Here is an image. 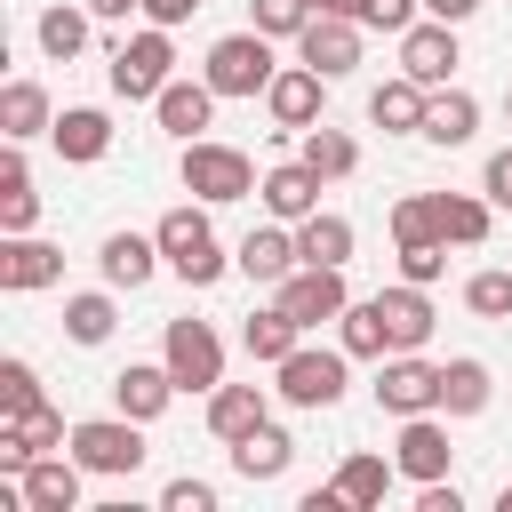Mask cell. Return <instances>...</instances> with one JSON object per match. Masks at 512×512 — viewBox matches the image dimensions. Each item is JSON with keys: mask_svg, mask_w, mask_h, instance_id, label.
Listing matches in <instances>:
<instances>
[{"mask_svg": "<svg viewBox=\"0 0 512 512\" xmlns=\"http://www.w3.org/2000/svg\"><path fill=\"white\" fill-rule=\"evenodd\" d=\"M152 232H160V256H168V272H176L184 288H216V280L232 272V256H224V240H216V224H208V200L168 208Z\"/></svg>", "mask_w": 512, "mask_h": 512, "instance_id": "obj_1", "label": "cell"}, {"mask_svg": "<svg viewBox=\"0 0 512 512\" xmlns=\"http://www.w3.org/2000/svg\"><path fill=\"white\" fill-rule=\"evenodd\" d=\"M176 176H184V192L192 200H208V208H232V200H248L264 176H256V160L240 152V144H216V136H192L184 144V160H176Z\"/></svg>", "mask_w": 512, "mask_h": 512, "instance_id": "obj_2", "label": "cell"}, {"mask_svg": "<svg viewBox=\"0 0 512 512\" xmlns=\"http://www.w3.org/2000/svg\"><path fill=\"white\" fill-rule=\"evenodd\" d=\"M272 72H280V56H272V32H224L216 48H208V64H200V80L216 88V96H264L272 88Z\"/></svg>", "mask_w": 512, "mask_h": 512, "instance_id": "obj_3", "label": "cell"}, {"mask_svg": "<svg viewBox=\"0 0 512 512\" xmlns=\"http://www.w3.org/2000/svg\"><path fill=\"white\" fill-rule=\"evenodd\" d=\"M168 80H176V40H168V24H144V32H128V40L112 48V96L152 104Z\"/></svg>", "mask_w": 512, "mask_h": 512, "instance_id": "obj_4", "label": "cell"}, {"mask_svg": "<svg viewBox=\"0 0 512 512\" xmlns=\"http://www.w3.org/2000/svg\"><path fill=\"white\" fill-rule=\"evenodd\" d=\"M272 376H280L272 392H280L288 408H336V400H344V384H352V352H344V344H328V352L296 344Z\"/></svg>", "mask_w": 512, "mask_h": 512, "instance_id": "obj_5", "label": "cell"}, {"mask_svg": "<svg viewBox=\"0 0 512 512\" xmlns=\"http://www.w3.org/2000/svg\"><path fill=\"white\" fill-rule=\"evenodd\" d=\"M64 448H72V456H80V464H88L96 480H128V472H136V464L152 456V448H144V424H136V416H80Z\"/></svg>", "mask_w": 512, "mask_h": 512, "instance_id": "obj_6", "label": "cell"}, {"mask_svg": "<svg viewBox=\"0 0 512 512\" xmlns=\"http://www.w3.org/2000/svg\"><path fill=\"white\" fill-rule=\"evenodd\" d=\"M160 360H168V376L184 384V392H216L224 384V336L208 328V320H168V336H160Z\"/></svg>", "mask_w": 512, "mask_h": 512, "instance_id": "obj_7", "label": "cell"}, {"mask_svg": "<svg viewBox=\"0 0 512 512\" xmlns=\"http://www.w3.org/2000/svg\"><path fill=\"white\" fill-rule=\"evenodd\" d=\"M376 408H384V416H432V408H440V360H424V352H384V360H376Z\"/></svg>", "mask_w": 512, "mask_h": 512, "instance_id": "obj_8", "label": "cell"}, {"mask_svg": "<svg viewBox=\"0 0 512 512\" xmlns=\"http://www.w3.org/2000/svg\"><path fill=\"white\" fill-rule=\"evenodd\" d=\"M80 480H88V464L72 448H48L16 472V504L24 512H80Z\"/></svg>", "mask_w": 512, "mask_h": 512, "instance_id": "obj_9", "label": "cell"}, {"mask_svg": "<svg viewBox=\"0 0 512 512\" xmlns=\"http://www.w3.org/2000/svg\"><path fill=\"white\" fill-rule=\"evenodd\" d=\"M456 64H464V48H456V24H440V16H416V24L400 32V72H408V80H424V88H448V80H456Z\"/></svg>", "mask_w": 512, "mask_h": 512, "instance_id": "obj_10", "label": "cell"}, {"mask_svg": "<svg viewBox=\"0 0 512 512\" xmlns=\"http://www.w3.org/2000/svg\"><path fill=\"white\" fill-rule=\"evenodd\" d=\"M320 104H328V80L296 56V64H280L272 72V88H264V112H272V128H288V136H304V128H320Z\"/></svg>", "mask_w": 512, "mask_h": 512, "instance_id": "obj_11", "label": "cell"}, {"mask_svg": "<svg viewBox=\"0 0 512 512\" xmlns=\"http://www.w3.org/2000/svg\"><path fill=\"white\" fill-rule=\"evenodd\" d=\"M392 464H400V480H448V464H456V448H448V416L432 408V416H400V440H392Z\"/></svg>", "mask_w": 512, "mask_h": 512, "instance_id": "obj_12", "label": "cell"}, {"mask_svg": "<svg viewBox=\"0 0 512 512\" xmlns=\"http://www.w3.org/2000/svg\"><path fill=\"white\" fill-rule=\"evenodd\" d=\"M64 280V248L40 240V232H0V288L8 296H32V288H56Z\"/></svg>", "mask_w": 512, "mask_h": 512, "instance_id": "obj_13", "label": "cell"}, {"mask_svg": "<svg viewBox=\"0 0 512 512\" xmlns=\"http://www.w3.org/2000/svg\"><path fill=\"white\" fill-rule=\"evenodd\" d=\"M304 328H320V320H336L344 304H352V288H344V264H296L280 288H272Z\"/></svg>", "mask_w": 512, "mask_h": 512, "instance_id": "obj_14", "label": "cell"}, {"mask_svg": "<svg viewBox=\"0 0 512 512\" xmlns=\"http://www.w3.org/2000/svg\"><path fill=\"white\" fill-rule=\"evenodd\" d=\"M360 32H368L360 16H312V24L296 32V56H304L320 80H344V72L360 64Z\"/></svg>", "mask_w": 512, "mask_h": 512, "instance_id": "obj_15", "label": "cell"}, {"mask_svg": "<svg viewBox=\"0 0 512 512\" xmlns=\"http://www.w3.org/2000/svg\"><path fill=\"white\" fill-rule=\"evenodd\" d=\"M320 192H328V176L296 152V160H280V168H264V184H256V200H264V216H280V224H304L312 208H320Z\"/></svg>", "mask_w": 512, "mask_h": 512, "instance_id": "obj_16", "label": "cell"}, {"mask_svg": "<svg viewBox=\"0 0 512 512\" xmlns=\"http://www.w3.org/2000/svg\"><path fill=\"white\" fill-rule=\"evenodd\" d=\"M184 384L168 376V360H128L120 376H112V408L120 416H136V424H152V416H168V400H176Z\"/></svg>", "mask_w": 512, "mask_h": 512, "instance_id": "obj_17", "label": "cell"}, {"mask_svg": "<svg viewBox=\"0 0 512 512\" xmlns=\"http://www.w3.org/2000/svg\"><path fill=\"white\" fill-rule=\"evenodd\" d=\"M232 264H240L248 280L280 288V280H288V272L304 264V256H296V224H280V216H272V224H256V232H248V240L232 248Z\"/></svg>", "mask_w": 512, "mask_h": 512, "instance_id": "obj_18", "label": "cell"}, {"mask_svg": "<svg viewBox=\"0 0 512 512\" xmlns=\"http://www.w3.org/2000/svg\"><path fill=\"white\" fill-rule=\"evenodd\" d=\"M216 104H224V96H216L208 80H168V88L152 96V120H160V128H168L176 144H192V136H200L208 120H216Z\"/></svg>", "mask_w": 512, "mask_h": 512, "instance_id": "obj_19", "label": "cell"}, {"mask_svg": "<svg viewBox=\"0 0 512 512\" xmlns=\"http://www.w3.org/2000/svg\"><path fill=\"white\" fill-rule=\"evenodd\" d=\"M160 264H168L160 256V232H104V248H96V272L112 288H144Z\"/></svg>", "mask_w": 512, "mask_h": 512, "instance_id": "obj_20", "label": "cell"}, {"mask_svg": "<svg viewBox=\"0 0 512 512\" xmlns=\"http://www.w3.org/2000/svg\"><path fill=\"white\" fill-rule=\"evenodd\" d=\"M376 312H384V336H392V352H424V344H432V296H424L416 280H400V288H376Z\"/></svg>", "mask_w": 512, "mask_h": 512, "instance_id": "obj_21", "label": "cell"}, {"mask_svg": "<svg viewBox=\"0 0 512 512\" xmlns=\"http://www.w3.org/2000/svg\"><path fill=\"white\" fill-rule=\"evenodd\" d=\"M256 424H272V392L264 384H216L208 392V432L232 448V440H248Z\"/></svg>", "mask_w": 512, "mask_h": 512, "instance_id": "obj_22", "label": "cell"}, {"mask_svg": "<svg viewBox=\"0 0 512 512\" xmlns=\"http://www.w3.org/2000/svg\"><path fill=\"white\" fill-rule=\"evenodd\" d=\"M424 104H432V88L408 80V72H392L384 88H368V120L384 136H424Z\"/></svg>", "mask_w": 512, "mask_h": 512, "instance_id": "obj_23", "label": "cell"}, {"mask_svg": "<svg viewBox=\"0 0 512 512\" xmlns=\"http://www.w3.org/2000/svg\"><path fill=\"white\" fill-rule=\"evenodd\" d=\"M48 144H56L72 168H96V160L112 152V120H104L96 104H64V112H56V128H48Z\"/></svg>", "mask_w": 512, "mask_h": 512, "instance_id": "obj_24", "label": "cell"}, {"mask_svg": "<svg viewBox=\"0 0 512 512\" xmlns=\"http://www.w3.org/2000/svg\"><path fill=\"white\" fill-rule=\"evenodd\" d=\"M240 344H248V360H256V368H280V360L304 344V320H296V312L272 296L264 312H248V320H240Z\"/></svg>", "mask_w": 512, "mask_h": 512, "instance_id": "obj_25", "label": "cell"}, {"mask_svg": "<svg viewBox=\"0 0 512 512\" xmlns=\"http://www.w3.org/2000/svg\"><path fill=\"white\" fill-rule=\"evenodd\" d=\"M472 128H480V96L472 88H432V104H424V144H440V152H456V144H472Z\"/></svg>", "mask_w": 512, "mask_h": 512, "instance_id": "obj_26", "label": "cell"}, {"mask_svg": "<svg viewBox=\"0 0 512 512\" xmlns=\"http://www.w3.org/2000/svg\"><path fill=\"white\" fill-rule=\"evenodd\" d=\"M48 128H56L48 88H40V80H8V88H0V136H8V144H32V136H48Z\"/></svg>", "mask_w": 512, "mask_h": 512, "instance_id": "obj_27", "label": "cell"}, {"mask_svg": "<svg viewBox=\"0 0 512 512\" xmlns=\"http://www.w3.org/2000/svg\"><path fill=\"white\" fill-rule=\"evenodd\" d=\"M432 216H440V240L448 248H480L488 224H496V200L488 192H432Z\"/></svg>", "mask_w": 512, "mask_h": 512, "instance_id": "obj_28", "label": "cell"}, {"mask_svg": "<svg viewBox=\"0 0 512 512\" xmlns=\"http://www.w3.org/2000/svg\"><path fill=\"white\" fill-rule=\"evenodd\" d=\"M88 24H96V16H88V0H80V8H72V0H56V8H40V16H32V40H40V56H48V64H72V56L88 48Z\"/></svg>", "mask_w": 512, "mask_h": 512, "instance_id": "obj_29", "label": "cell"}, {"mask_svg": "<svg viewBox=\"0 0 512 512\" xmlns=\"http://www.w3.org/2000/svg\"><path fill=\"white\" fill-rule=\"evenodd\" d=\"M352 248H360V232H352V216H336V208H312V216L296 224V256H304V264H352Z\"/></svg>", "mask_w": 512, "mask_h": 512, "instance_id": "obj_30", "label": "cell"}, {"mask_svg": "<svg viewBox=\"0 0 512 512\" xmlns=\"http://www.w3.org/2000/svg\"><path fill=\"white\" fill-rule=\"evenodd\" d=\"M496 400V376H488V360H440V416H480Z\"/></svg>", "mask_w": 512, "mask_h": 512, "instance_id": "obj_31", "label": "cell"}, {"mask_svg": "<svg viewBox=\"0 0 512 512\" xmlns=\"http://www.w3.org/2000/svg\"><path fill=\"white\" fill-rule=\"evenodd\" d=\"M288 464H296V440H288L280 424H256L248 440H232V472H240V480H280Z\"/></svg>", "mask_w": 512, "mask_h": 512, "instance_id": "obj_32", "label": "cell"}, {"mask_svg": "<svg viewBox=\"0 0 512 512\" xmlns=\"http://www.w3.org/2000/svg\"><path fill=\"white\" fill-rule=\"evenodd\" d=\"M32 224H40V192H32L24 144H8V160H0V232H32Z\"/></svg>", "mask_w": 512, "mask_h": 512, "instance_id": "obj_33", "label": "cell"}, {"mask_svg": "<svg viewBox=\"0 0 512 512\" xmlns=\"http://www.w3.org/2000/svg\"><path fill=\"white\" fill-rule=\"evenodd\" d=\"M112 328H120L112 280H104V288H80V296H64V336H72V344H112Z\"/></svg>", "mask_w": 512, "mask_h": 512, "instance_id": "obj_34", "label": "cell"}, {"mask_svg": "<svg viewBox=\"0 0 512 512\" xmlns=\"http://www.w3.org/2000/svg\"><path fill=\"white\" fill-rule=\"evenodd\" d=\"M336 344H344L352 360H384V352H392V336H384V312H376V296H352V304L336 312Z\"/></svg>", "mask_w": 512, "mask_h": 512, "instance_id": "obj_35", "label": "cell"}, {"mask_svg": "<svg viewBox=\"0 0 512 512\" xmlns=\"http://www.w3.org/2000/svg\"><path fill=\"white\" fill-rule=\"evenodd\" d=\"M392 472H400L392 456H368V448H352V456L336 464V488H344V504H360V512H368V504H384Z\"/></svg>", "mask_w": 512, "mask_h": 512, "instance_id": "obj_36", "label": "cell"}, {"mask_svg": "<svg viewBox=\"0 0 512 512\" xmlns=\"http://www.w3.org/2000/svg\"><path fill=\"white\" fill-rule=\"evenodd\" d=\"M304 160H312L328 184H344V176L360 168V144H352L344 128H328V120H320V128H304Z\"/></svg>", "mask_w": 512, "mask_h": 512, "instance_id": "obj_37", "label": "cell"}, {"mask_svg": "<svg viewBox=\"0 0 512 512\" xmlns=\"http://www.w3.org/2000/svg\"><path fill=\"white\" fill-rule=\"evenodd\" d=\"M464 312H472V320H512V272H496V264L472 272V280H464Z\"/></svg>", "mask_w": 512, "mask_h": 512, "instance_id": "obj_38", "label": "cell"}, {"mask_svg": "<svg viewBox=\"0 0 512 512\" xmlns=\"http://www.w3.org/2000/svg\"><path fill=\"white\" fill-rule=\"evenodd\" d=\"M312 16H320V0H248V24L272 32V40H296Z\"/></svg>", "mask_w": 512, "mask_h": 512, "instance_id": "obj_39", "label": "cell"}, {"mask_svg": "<svg viewBox=\"0 0 512 512\" xmlns=\"http://www.w3.org/2000/svg\"><path fill=\"white\" fill-rule=\"evenodd\" d=\"M392 240H400V248H416V240H440L432 192H408V200H392Z\"/></svg>", "mask_w": 512, "mask_h": 512, "instance_id": "obj_40", "label": "cell"}, {"mask_svg": "<svg viewBox=\"0 0 512 512\" xmlns=\"http://www.w3.org/2000/svg\"><path fill=\"white\" fill-rule=\"evenodd\" d=\"M40 400V368L32 360H0V416H24Z\"/></svg>", "mask_w": 512, "mask_h": 512, "instance_id": "obj_41", "label": "cell"}, {"mask_svg": "<svg viewBox=\"0 0 512 512\" xmlns=\"http://www.w3.org/2000/svg\"><path fill=\"white\" fill-rule=\"evenodd\" d=\"M448 272V240H416V248H400V280H416V288H432Z\"/></svg>", "mask_w": 512, "mask_h": 512, "instance_id": "obj_42", "label": "cell"}, {"mask_svg": "<svg viewBox=\"0 0 512 512\" xmlns=\"http://www.w3.org/2000/svg\"><path fill=\"white\" fill-rule=\"evenodd\" d=\"M416 16H424V0H368V8H360V24H368V32H392V40H400Z\"/></svg>", "mask_w": 512, "mask_h": 512, "instance_id": "obj_43", "label": "cell"}, {"mask_svg": "<svg viewBox=\"0 0 512 512\" xmlns=\"http://www.w3.org/2000/svg\"><path fill=\"white\" fill-rule=\"evenodd\" d=\"M160 512H216V488L208 480H168L160 488Z\"/></svg>", "mask_w": 512, "mask_h": 512, "instance_id": "obj_44", "label": "cell"}, {"mask_svg": "<svg viewBox=\"0 0 512 512\" xmlns=\"http://www.w3.org/2000/svg\"><path fill=\"white\" fill-rule=\"evenodd\" d=\"M480 192H488L496 208H512V144H504V152H488V168H480Z\"/></svg>", "mask_w": 512, "mask_h": 512, "instance_id": "obj_45", "label": "cell"}, {"mask_svg": "<svg viewBox=\"0 0 512 512\" xmlns=\"http://www.w3.org/2000/svg\"><path fill=\"white\" fill-rule=\"evenodd\" d=\"M200 8H208V0H144V24H168V32H176V24H192Z\"/></svg>", "mask_w": 512, "mask_h": 512, "instance_id": "obj_46", "label": "cell"}, {"mask_svg": "<svg viewBox=\"0 0 512 512\" xmlns=\"http://www.w3.org/2000/svg\"><path fill=\"white\" fill-rule=\"evenodd\" d=\"M416 512H464L456 480H424V488H416Z\"/></svg>", "mask_w": 512, "mask_h": 512, "instance_id": "obj_47", "label": "cell"}, {"mask_svg": "<svg viewBox=\"0 0 512 512\" xmlns=\"http://www.w3.org/2000/svg\"><path fill=\"white\" fill-rule=\"evenodd\" d=\"M88 16L96 24H128V16H144V0H88Z\"/></svg>", "mask_w": 512, "mask_h": 512, "instance_id": "obj_48", "label": "cell"}, {"mask_svg": "<svg viewBox=\"0 0 512 512\" xmlns=\"http://www.w3.org/2000/svg\"><path fill=\"white\" fill-rule=\"evenodd\" d=\"M488 0H424V16H440V24H464V16H480Z\"/></svg>", "mask_w": 512, "mask_h": 512, "instance_id": "obj_49", "label": "cell"}, {"mask_svg": "<svg viewBox=\"0 0 512 512\" xmlns=\"http://www.w3.org/2000/svg\"><path fill=\"white\" fill-rule=\"evenodd\" d=\"M368 0H320V16H360Z\"/></svg>", "mask_w": 512, "mask_h": 512, "instance_id": "obj_50", "label": "cell"}, {"mask_svg": "<svg viewBox=\"0 0 512 512\" xmlns=\"http://www.w3.org/2000/svg\"><path fill=\"white\" fill-rule=\"evenodd\" d=\"M496 512H512V480H504V488H496Z\"/></svg>", "mask_w": 512, "mask_h": 512, "instance_id": "obj_51", "label": "cell"}, {"mask_svg": "<svg viewBox=\"0 0 512 512\" xmlns=\"http://www.w3.org/2000/svg\"><path fill=\"white\" fill-rule=\"evenodd\" d=\"M504 120H512V88H504Z\"/></svg>", "mask_w": 512, "mask_h": 512, "instance_id": "obj_52", "label": "cell"}]
</instances>
